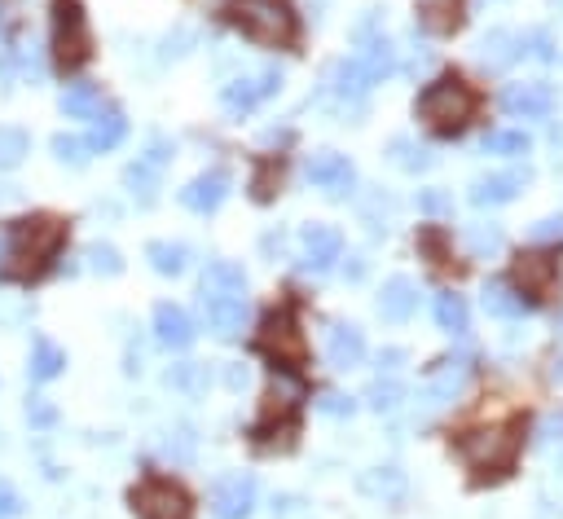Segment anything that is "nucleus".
<instances>
[{"label": "nucleus", "mask_w": 563, "mask_h": 519, "mask_svg": "<svg viewBox=\"0 0 563 519\" xmlns=\"http://www.w3.org/2000/svg\"><path fill=\"white\" fill-rule=\"evenodd\" d=\"M88 269H97V273H106V278H115L119 269H124V260H119V251L115 247H88Z\"/></svg>", "instance_id": "38"}, {"label": "nucleus", "mask_w": 563, "mask_h": 519, "mask_svg": "<svg viewBox=\"0 0 563 519\" xmlns=\"http://www.w3.org/2000/svg\"><path fill=\"white\" fill-rule=\"evenodd\" d=\"M295 410H300V388H278L273 383L269 396H264V414L256 418V427H251V436H256L260 449H291L295 432H300V418H295Z\"/></svg>", "instance_id": "6"}, {"label": "nucleus", "mask_w": 563, "mask_h": 519, "mask_svg": "<svg viewBox=\"0 0 563 519\" xmlns=\"http://www.w3.org/2000/svg\"><path fill=\"white\" fill-rule=\"evenodd\" d=\"M392 159L401 163V168H410V172L432 168V154H427V150H414L410 141H392Z\"/></svg>", "instance_id": "39"}, {"label": "nucleus", "mask_w": 563, "mask_h": 519, "mask_svg": "<svg viewBox=\"0 0 563 519\" xmlns=\"http://www.w3.org/2000/svg\"><path fill=\"white\" fill-rule=\"evenodd\" d=\"M533 181V172L528 168H511V172H493V176H480L476 185H471V203L476 207H498V203H511V198H520V190Z\"/></svg>", "instance_id": "13"}, {"label": "nucleus", "mask_w": 563, "mask_h": 519, "mask_svg": "<svg viewBox=\"0 0 563 519\" xmlns=\"http://www.w3.org/2000/svg\"><path fill=\"white\" fill-rule=\"evenodd\" d=\"M132 511L137 519H194L190 493L172 480H141L132 489Z\"/></svg>", "instance_id": "8"}, {"label": "nucleus", "mask_w": 563, "mask_h": 519, "mask_svg": "<svg viewBox=\"0 0 563 519\" xmlns=\"http://www.w3.org/2000/svg\"><path fill=\"white\" fill-rule=\"evenodd\" d=\"M418 203H423L427 212H445V207H449V198H445V194H436V190H427L423 198H418Z\"/></svg>", "instance_id": "46"}, {"label": "nucleus", "mask_w": 563, "mask_h": 519, "mask_svg": "<svg viewBox=\"0 0 563 519\" xmlns=\"http://www.w3.org/2000/svg\"><path fill=\"white\" fill-rule=\"evenodd\" d=\"M66 229L62 220L53 216H36V220H18L14 229H9V238L0 242V269H5V278H31V273L44 269V260L53 256V251L62 247Z\"/></svg>", "instance_id": "3"}, {"label": "nucleus", "mask_w": 563, "mask_h": 519, "mask_svg": "<svg viewBox=\"0 0 563 519\" xmlns=\"http://www.w3.org/2000/svg\"><path fill=\"white\" fill-rule=\"evenodd\" d=\"M93 49V36H88V18L80 14L75 0H58L53 5V53H58L62 66H80Z\"/></svg>", "instance_id": "9"}, {"label": "nucleus", "mask_w": 563, "mask_h": 519, "mask_svg": "<svg viewBox=\"0 0 563 519\" xmlns=\"http://www.w3.org/2000/svg\"><path fill=\"white\" fill-rule=\"evenodd\" d=\"M273 185H282V163H260V172H256V181H251V194H256L260 198V203H269V198L273 194H278V190H273Z\"/></svg>", "instance_id": "37"}, {"label": "nucleus", "mask_w": 563, "mask_h": 519, "mask_svg": "<svg viewBox=\"0 0 563 519\" xmlns=\"http://www.w3.org/2000/svg\"><path fill=\"white\" fill-rule=\"evenodd\" d=\"M511 286L520 291V300H524L528 308L550 304V300H555V295L563 291L559 256H555V251H542V247L515 251V260H511Z\"/></svg>", "instance_id": "5"}, {"label": "nucleus", "mask_w": 563, "mask_h": 519, "mask_svg": "<svg viewBox=\"0 0 563 519\" xmlns=\"http://www.w3.org/2000/svg\"><path fill=\"white\" fill-rule=\"evenodd\" d=\"M146 260L154 273H163V278H176V273H185V247L181 242H150L146 247Z\"/></svg>", "instance_id": "29"}, {"label": "nucleus", "mask_w": 563, "mask_h": 519, "mask_svg": "<svg viewBox=\"0 0 563 519\" xmlns=\"http://www.w3.org/2000/svg\"><path fill=\"white\" fill-rule=\"evenodd\" d=\"M154 339H159L163 348H172V352L190 348V344H194V322H190V313H185L181 304H159V308H154Z\"/></svg>", "instance_id": "18"}, {"label": "nucleus", "mask_w": 563, "mask_h": 519, "mask_svg": "<svg viewBox=\"0 0 563 519\" xmlns=\"http://www.w3.org/2000/svg\"><path fill=\"white\" fill-rule=\"evenodd\" d=\"M256 506V480L247 471H229L212 484V511L216 519H247Z\"/></svg>", "instance_id": "10"}, {"label": "nucleus", "mask_w": 563, "mask_h": 519, "mask_svg": "<svg viewBox=\"0 0 563 519\" xmlns=\"http://www.w3.org/2000/svg\"><path fill=\"white\" fill-rule=\"evenodd\" d=\"M304 176L317 185V190H326L330 198H348L352 194V163L344 159V154H335V150H322V154H313L308 159V168H304Z\"/></svg>", "instance_id": "12"}, {"label": "nucleus", "mask_w": 563, "mask_h": 519, "mask_svg": "<svg viewBox=\"0 0 563 519\" xmlns=\"http://www.w3.org/2000/svg\"><path fill=\"white\" fill-rule=\"evenodd\" d=\"M418 251L432 260V269L440 273H467V264L454 260V247H449V229L440 225H423L418 229Z\"/></svg>", "instance_id": "21"}, {"label": "nucleus", "mask_w": 563, "mask_h": 519, "mask_svg": "<svg viewBox=\"0 0 563 519\" xmlns=\"http://www.w3.org/2000/svg\"><path fill=\"white\" fill-rule=\"evenodd\" d=\"M22 159H27V132L0 128V168H18Z\"/></svg>", "instance_id": "33"}, {"label": "nucleus", "mask_w": 563, "mask_h": 519, "mask_svg": "<svg viewBox=\"0 0 563 519\" xmlns=\"http://www.w3.org/2000/svg\"><path fill=\"white\" fill-rule=\"evenodd\" d=\"M484 97L476 84H467L458 71H445L440 80H432L418 93L414 102V115L423 119L427 132H436V137H462V132L471 128V119L480 115Z\"/></svg>", "instance_id": "2"}, {"label": "nucleus", "mask_w": 563, "mask_h": 519, "mask_svg": "<svg viewBox=\"0 0 563 519\" xmlns=\"http://www.w3.org/2000/svg\"><path fill=\"white\" fill-rule=\"evenodd\" d=\"M168 383H176V388H203L207 374H203V366H194V361H190V366H176L168 374Z\"/></svg>", "instance_id": "40"}, {"label": "nucleus", "mask_w": 563, "mask_h": 519, "mask_svg": "<svg viewBox=\"0 0 563 519\" xmlns=\"http://www.w3.org/2000/svg\"><path fill=\"white\" fill-rule=\"evenodd\" d=\"M225 198H229V176L220 172V168L203 172V176H194V181L181 190V203L190 207V212H198V216L216 212V207L225 203Z\"/></svg>", "instance_id": "15"}, {"label": "nucleus", "mask_w": 563, "mask_h": 519, "mask_svg": "<svg viewBox=\"0 0 563 519\" xmlns=\"http://www.w3.org/2000/svg\"><path fill=\"white\" fill-rule=\"evenodd\" d=\"M53 159H58V163H71V168H84V163H88V141L58 132V137H53Z\"/></svg>", "instance_id": "36"}, {"label": "nucleus", "mask_w": 563, "mask_h": 519, "mask_svg": "<svg viewBox=\"0 0 563 519\" xmlns=\"http://www.w3.org/2000/svg\"><path fill=\"white\" fill-rule=\"evenodd\" d=\"M22 515V498L9 480H0V519H18Z\"/></svg>", "instance_id": "41"}, {"label": "nucleus", "mask_w": 563, "mask_h": 519, "mask_svg": "<svg viewBox=\"0 0 563 519\" xmlns=\"http://www.w3.org/2000/svg\"><path fill=\"white\" fill-rule=\"evenodd\" d=\"M317 410H322V414H335V418H344V414H352V401H348L344 392H322Z\"/></svg>", "instance_id": "43"}, {"label": "nucleus", "mask_w": 563, "mask_h": 519, "mask_svg": "<svg viewBox=\"0 0 563 519\" xmlns=\"http://www.w3.org/2000/svg\"><path fill=\"white\" fill-rule=\"evenodd\" d=\"M533 238H537V242H546V238H563V216H546V220H537V225H533Z\"/></svg>", "instance_id": "44"}, {"label": "nucleus", "mask_w": 563, "mask_h": 519, "mask_svg": "<svg viewBox=\"0 0 563 519\" xmlns=\"http://www.w3.org/2000/svg\"><path fill=\"white\" fill-rule=\"evenodd\" d=\"M401 396H405V388L396 379H379V383H370L366 388V401H370V410H396L401 405Z\"/></svg>", "instance_id": "34"}, {"label": "nucleus", "mask_w": 563, "mask_h": 519, "mask_svg": "<svg viewBox=\"0 0 563 519\" xmlns=\"http://www.w3.org/2000/svg\"><path fill=\"white\" fill-rule=\"evenodd\" d=\"M326 357H330V366L335 370H352V366H361L366 361V335H361L357 326H330V335H326Z\"/></svg>", "instance_id": "20"}, {"label": "nucleus", "mask_w": 563, "mask_h": 519, "mask_svg": "<svg viewBox=\"0 0 563 519\" xmlns=\"http://www.w3.org/2000/svg\"><path fill=\"white\" fill-rule=\"evenodd\" d=\"M282 88V71H260V75H242L225 88V110H251L256 102H264L269 93H278Z\"/></svg>", "instance_id": "16"}, {"label": "nucleus", "mask_w": 563, "mask_h": 519, "mask_svg": "<svg viewBox=\"0 0 563 519\" xmlns=\"http://www.w3.org/2000/svg\"><path fill=\"white\" fill-rule=\"evenodd\" d=\"M352 62H357V71H361V75H366V80L374 84V80H379V75H388V71H392V44H388V40L370 44V49L361 53V58H352Z\"/></svg>", "instance_id": "32"}, {"label": "nucleus", "mask_w": 563, "mask_h": 519, "mask_svg": "<svg viewBox=\"0 0 563 519\" xmlns=\"http://www.w3.org/2000/svg\"><path fill=\"white\" fill-rule=\"evenodd\" d=\"M484 150L489 154H528L533 141H528V132H489V137H484Z\"/></svg>", "instance_id": "35"}, {"label": "nucleus", "mask_w": 563, "mask_h": 519, "mask_svg": "<svg viewBox=\"0 0 563 519\" xmlns=\"http://www.w3.org/2000/svg\"><path fill=\"white\" fill-rule=\"evenodd\" d=\"M256 348L273 361V366H282V370H304L308 366V339H304L300 322H295L286 308H282V313H269L260 322Z\"/></svg>", "instance_id": "7"}, {"label": "nucleus", "mask_w": 563, "mask_h": 519, "mask_svg": "<svg viewBox=\"0 0 563 519\" xmlns=\"http://www.w3.org/2000/svg\"><path fill=\"white\" fill-rule=\"evenodd\" d=\"M58 106L71 119H93V115H102V93H97V84H66Z\"/></svg>", "instance_id": "23"}, {"label": "nucleus", "mask_w": 563, "mask_h": 519, "mask_svg": "<svg viewBox=\"0 0 563 519\" xmlns=\"http://www.w3.org/2000/svg\"><path fill=\"white\" fill-rule=\"evenodd\" d=\"M225 14L242 36L264 49H291L300 40V18H295L291 0H229Z\"/></svg>", "instance_id": "4"}, {"label": "nucleus", "mask_w": 563, "mask_h": 519, "mask_svg": "<svg viewBox=\"0 0 563 519\" xmlns=\"http://www.w3.org/2000/svg\"><path fill=\"white\" fill-rule=\"evenodd\" d=\"M471 247H476V251H498L502 234H498V229H476V234H471Z\"/></svg>", "instance_id": "45"}, {"label": "nucleus", "mask_w": 563, "mask_h": 519, "mask_svg": "<svg viewBox=\"0 0 563 519\" xmlns=\"http://www.w3.org/2000/svg\"><path fill=\"white\" fill-rule=\"evenodd\" d=\"M203 317L220 339H238L247 326V295L238 291H203Z\"/></svg>", "instance_id": "11"}, {"label": "nucleus", "mask_w": 563, "mask_h": 519, "mask_svg": "<svg viewBox=\"0 0 563 519\" xmlns=\"http://www.w3.org/2000/svg\"><path fill=\"white\" fill-rule=\"evenodd\" d=\"M124 137H128V119L119 115V110H106V115H93V137H88V150H115Z\"/></svg>", "instance_id": "24"}, {"label": "nucleus", "mask_w": 563, "mask_h": 519, "mask_svg": "<svg viewBox=\"0 0 563 519\" xmlns=\"http://www.w3.org/2000/svg\"><path fill=\"white\" fill-rule=\"evenodd\" d=\"M361 493H370V498H383V502H396L405 493V476L396 467H374L361 476Z\"/></svg>", "instance_id": "26"}, {"label": "nucleus", "mask_w": 563, "mask_h": 519, "mask_svg": "<svg viewBox=\"0 0 563 519\" xmlns=\"http://www.w3.org/2000/svg\"><path fill=\"white\" fill-rule=\"evenodd\" d=\"M66 366V352L58 344H49V339H36V348H31V379L36 383H49V379H58Z\"/></svg>", "instance_id": "25"}, {"label": "nucleus", "mask_w": 563, "mask_h": 519, "mask_svg": "<svg viewBox=\"0 0 563 519\" xmlns=\"http://www.w3.org/2000/svg\"><path fill=\"white\" fill-rule=\"evenodd\" d=\"M414 308H418V286L410 278H401V273H396V278L383 282V295H379V317H383V322H392V326L410 322Z\"/></svg>", "instance_id": "19"}, {"label": "nucleus", "mask_w": 563, "mask_h": 519, "mask_svg": "<svg viewBox=\"0 0 563 519\" xmlns=\"http://www.w3.org/2000/svg\"><path fill=\"white\" fill-rule=\"evenodd\" d=\"M502 110L515 119H546L555 110V93L550 84H511L502 93Z\"/></svg>", "instance_id": "14"}, {"label": "nucleus", "mask_w": 563, "mask_h": 519, "mask_svg": "<svg viewBox=\"0 0 563 519\" xmlns=\"http://www.w3.org/2000/svg\"><path fill=\"white\" fill-rule=\"evenodd\" d=\"M300 242H304L308 269H330V264L344 256V234L335 225H304Z\"/></svg>", "instance_id": "17"}, {"label": "nucleus", "mask_w": 563, "mask_h": 519, "mask_svg": "<svg viewBox=\"0 0 563 519\" xmlns=\"http://www.w3.org/2000/svg\"><path fill=\"white\" fill-rule=\"evenodd\" d=\"M247 383V370H229V388H242Z\"/></svg>", "instance_id": "47"}, {"label": "nucleus", "mask_w": 563, "mask_h": 519, "mask_svg": "<svg viewBox=\"0 0 563 519\" xmlns=\"http://www.w3.org/2000/svg\"><path fill=\"white\" fill-rule=\"evenodd\" d=\"M524 432H528V414H511L506 423H489V427H476V432L449 436V449L471 471V484H498L520 467Z\"/></svg>", "instance_id": "1"}, {"label": "nucleus", "mask_w": 563, "mask_h": 519, "mask_svg": "<svg viewBox=\"0 0 563 519\" xmlns=\"http://www.w3.org/2000/svg\"><path fill=\"white\" fill-rule=\"evenodd\" d=\"M53 418H58V410H53L49 401H40V396H31V401H27V423L31 427H49Z\"/></svg>", "instance_id": "42"}, {"label": "nucleus", "mask_w": 563, "mask_h": 519, "mask_svg": "<svg viewBox=\"0 0 563 519\" xmlns=\"http://www.w3.org/2000/svg\"><path fill=\"white\" fill-rule=\"evenodd\" d=\"M418 22H423L427 31H436V36H454L462 22H467V14H462V0H440V5L418 9Z\"/></svg>", "instance_id": "22"}, {"label": "nucleus", "mask_w": 563, "mask_h": 519, "mask_svg": "<svg viewBox=\"0 0 563 519\" xmlns=\"http://www.w3.org/2000/svg\"><path fill=\"white\" fill-rule=\"evenodd\" d=\"M203 291H238V295H247V273H242L238 264H229V260H212L207 264V273H203Z\"/></svg>", "instance_id": "27"}, {"label": "nucleus", "mask_w": 563, "mask_h": 519, "mask_svg": "<svg viewBox=\"0 0 563 519\" xmlns=\"http://www.w3.org/2000/svg\"><path fill=\"white\" fill-rule=\"evenodd\" d=\"M484 308H489L493 317H506V322H511V317H524L528 304L506 282H489V286H484Z\"/></svg>", "instance_id": "28"}, {"label": "nucleus", "mask_w": 563, "mask_h": 519, "mask_svg": "<svg viewBox=\"0 0 563 519\" xmlns=\"http://www.w3.org/2000/svg\"><path fill=\"white\" fill-rule=\"evenodd\" d=\"M436 322L440 330H449V335H467V304H462V295L454 291H445V295H436Z\"/></svg>", "instance_id": "31"}, {"label": "nucleus", "mask_w": 563, "mask_h": 519, "mask_svg": "<svg viewBox=\"0 0 563 519\" xmlns=\"http://www.w3.org/2000/svg\"><path fill=\"white\" fill-rule=\"evenodd\" d=\"M515 40L511 31H489V36H484V44H480V58H484V66H511L515 58H520V49H515Z\"/></svg>", "instance_id": "30"}]
</instances>
